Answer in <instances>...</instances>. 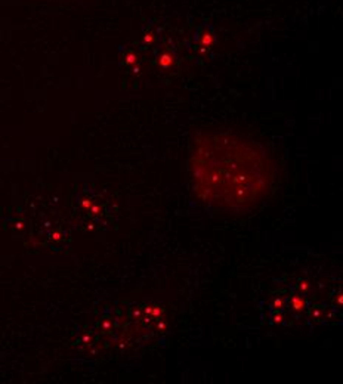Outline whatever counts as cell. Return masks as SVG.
Here are the masks:
<instances>
[{
	"instance_id": "6da1fadb",
	"label": "cell",
	"mask_w": 343,
	"mask_h": 384,
	"mask_svg": "<svg viewBox=\"0 0 343 384\" xmlns=\"http://www.w3.org/2000/svg\"><path fill=\"white\" fill-rule=\"evenodd\" d=\"M191 179L204 201L235 209L269 188L272 162L260 143L229 132L201 133L191 143Z\"/></svg>"
},
{
	"instance_id": "3957f363",
	"label": "cell",
	"mask_w": 343,
	"mask_h": 384,
	"mask_svg": "<svg viewBox=\"0 0 343 384\" xmlns=\"http://www.w3.org/2000/svg\"><path fill=\"white\" fill-rule=\"evenodd\" d=\"M213 44H215V34L212 31V28L207 25H201L195 30L194 49L198 53H207Z\"/></svg>"
},
{
	"instance_id": "7a4b0ae2",
	"label": "cell",
	"mask_w": 343,
	"mask_h": 384,
	"mask_svg": "<svg viewBox=\"0 0 343 384\" xmlns=\"http://www.w3.org/2000/svg\"><path fill=\"white\" fill-rule=\"evenodd\" d=\"M155 65L163 73H176L179 70V56L176 47L160 44L155 49Z\"/></svg>"
}]
</instances>
